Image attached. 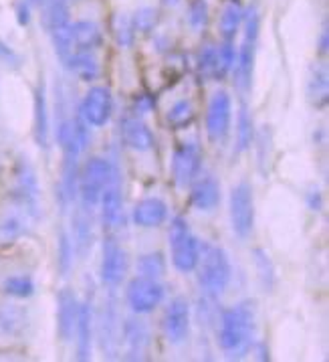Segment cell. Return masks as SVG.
<instances>
[{"label":"cell","instance_id":"cell-1","mask_svg":"<svg viewBox=\"0 0 329 362\" xmlns=\"http://www.w3.org/2000/svg\"><path fill=\"white\" fill-rule=\"evenodd\" d=\"M257 314L253 302H241L222 310L218 318V346L230 361L244 358L255 342Z\"/></svg>","mask_w":329,"mask_h":362},{"label":"cell","instance_id":"cell-2","mask_svg":"<svg viewBox=\"0 0 329 362\" xmlns=\"http://www.w3.org/2000/svg\"><path fill=\"white\" fill-rule=\"evenodd\" d=\"M198 286L208 298H220L232 279L229 253L220 245H204L198 259Z\"/></svg>","mask_w":329,"mask_h":362},{"label":"cell","instance_id":"cell-3","mask_svg":"<svg viewBox=\"0 0 329 362\" xmlns=\"http://www.w3.org/2000/svg\"><path fill=\"white\" fill-rule=\"evenodd\" d=\"M114 160L93 156L79 168V182H77V197L79 203L87 211H93L100 204L101 192L105 190L112 174H114Z\"/></svg>","mask_w":329,"mask_h":362},{"label":"cell","instance_id":"cell-4","mask_svg":"<svg viewBox=\"0 0 329 362\" xmlns=\"http://www.w3.org/2000/svg\"><path fill=\"white\" fill-rule=\"evenodd\" d=\"M170 255H172V265L180 274H190L196 269L198 259H201V243L196 235L190 231L186 218L174 217L170 223Z\"/></svg>","mask_w":329,"mask_h":362},{"label":"cell","instance_id":"cell-5","mask_svg":"<svg viewBox=\"0 0 329 362\" xmlns=\"http://www.w3.org/2000/svg\"><path fill=\"white\" fill-rule=\"evenodd\" d=\"M229 217L232 233L239 239H249L255 229V197L253 187L246 180H241L230 190Z\"/></svg>","mask_w":329,"mask_h":362},{"label":"cell","instance_id":"cell-6","mask_svg":"<svg viewBox=\"0 0 329 362\" xmlns=\"http://www.w3.org/2000/svg\"><path fill=\"white\" fill-rule=\"evenodd\" d=\"M97 340H100L101 352L105 358L109 361L117 358L119 348H121V318H119L114 290H109V296L105 298L100 316H97Z\"/></svg>","mask_w":329,"mask_h":362},{"label":"cell","instance_id":"cell-7","mask_svg":"<svg viewBox=\"0 0 329 362\" xmlns=\"http://www.w3.org/2000/svg\"><path fill=\"white\" fill-rule=\"evenodd\" d=\"M164 298H166L164 284L160 279H152V277H133L126 290V302H128L129 310L138 316L152 314L157 305L164 302Z\"/></svg>","mask_w":329,"mask_h":362},{"label":"cell","instance_id":"cell-8","mask_svg":"<svg viewBox=\"0 0 329 362\" xmlns=\"http://www.w3.org/2000/svg\"><path fill=\"white\" fill-rule=\"evenodd\" d=\"M232 126V98L227 89H218L210 95L206 107V136L213 144H225Z\"/></svg>","mask_w":329,"mask_h":362},{"label":"cell","instance_id":"cell-9","mask_svg":"<svg viewBox=\"0 0 329 362\" xmlns=\"http://www.w3.org/2000/svg\"><path fill=\"white\" fill-rule=\"evenodd\" d=\"M79 114L89 124V128H103L114 114V95L105 86H93L87 89L79 103Z\"/></svg>","mask_w":329,"mask_h":362},{"label":"cell","instance_id":"cell-10","mask_svg":"<svg viewBox=\"0 0 329 362\" xmlns=\"http://www.w3.org/2000/svg\"><path fill=\"white\" fill-rule=\"evenodd\" d=\"M129 261L128 251L119 245L115 239H105L101 245V261H100V277L105 288L114 290L117 288L124 277L128 274Z\"/></svg>","mask_w":329,"mask_h":362},{"label":"cell","instance_id":"cell-11","mask_svg":"<svg viewBox=\"0 0 329 362\" xmlns=\"http://www.w3.org/2000/svg\"><path fill=\"white\" fill-rule=\"evenodd\" d=\"M202 154L201 146L196 142H182L180 146H176L172 154V178L178 189H186L190 187L201 173Z\"/></svg>","mask_w":329,"mask_h":362},{"label":"cell","instance_id":"cell-12","mask_svg":"<svg viewBox=\"0 0 329 362\" xmlns=\"http://www.w3.org/2000/svg\"><path fill=\"white\" fill-rule=\"evenodd\" d=\"M97 206L101 211V223L107 231H114L124 223V182H121V173L117 164L114 166V174L107 187L101 192Z\"/></svg>","mask_w":329,"mask_h":362},{"label":"cell","instance_id":"cell-13","mask_svg":"<svg viewBox=\"0 0 329 362\" xmlns=\"http://www.w3.org/2000/svg\"><path fill=\"white\" fill-rule=\"evenodd\" d=\"M13 199H15V203L23 204L25 209H29L35 217L41 218V189H39V178H37V173L30 166L29 160L20 158V162L16 164V182Z\"/></svg>","mask_w":329,"mask_h":362},{"label":"cell","instance_id":"cell-14","mask_svg":"<svg viewBox=\"0 0 329 362\" xmlns=\"http://www.w3.org/2000/svg\"><path fill=\"white\" fill-rule=\"evenodd\" d=\"M162 330L172 346H180L186 342L190 334V304L186 298L178 296L168 304L162 320Z\"/></svg>","mask_w":329,"mask_h":362},{"label":"cell","instance_id":"cell-15","mask_svg":"<svg viewBox=\"0 0 329 362\" xmlns=\"http://www.w3.org/2000/svg\"><path fill=\"white\" fill-rule=\"evenodd\" d=\"M121 344L124 354L128 361H145L150 344H152V334L148 324L140 318H126L121 322Z\"/></svg>","mask_w":329,"mask_h":362},{"label":"cell","instance_id":"cell-16","mask_svg":"<svg viewBox=\"0 0 329 362\" xmlns=\"http://www.w3.org/2000/svg\"><path fill=\"white\" fill-rule=\"evenodd\" d=\"M37 221L39 218L35 217L29 209L13 203V206L0 217V245H11L18 239H23L25 235H29Z\"/></svg>","mask_w":329,"mask_h":362},{"label":"cell","instance_id":"cell-17","mask_svg":"<svg viewBox=\"0 0 329 362\" xmlns=\"http://www.w3.org/2000/svg\"><path fill=\"white\" fill-rule=\"evenodd\" d=\"M79 305H81V300L69 288H63L57 293V334L63 342H73L75 338Z\"/></svg>","mask_w":329,"mask_h":362},{"label":"cell","instance_id":"cell-18","mask_svg":"<svg viewBox=\"0 0 329 362\" xmlns=\"http://www.w3.org/2000/svg\"><path fill=\"white\" fill-rule=\"evenodd\" d=\"M121 142L133 152H150L156 146V138L140 116H126L119 122Z\"/></svg>","mask_w":329,"mask_h":362},{"label":"cell","instance_id":"cell-19","mask_svg":"<svg viewBox=\"0 0 329 362\" xmlns=\"http://www.w3.org/2000/svg\"><path fill=\"white\" fill-rule=\"evenodd\" d=\"M93 328H95V316H93V304L85 298L79 305V318L75 326V352L77 361H89L91 348H93Z\"/></svg>","mask_w":329,"mask_h":362},{"label":"cell","instance_id":"cell-20","mask_svg":"<svg viewBox=\"0 0 329 362\" xmlns=\"http://www.w3.org/2000/svg\"><path fill=\"white\" fill-rule=\"evenodd\" d=\"M166 218H168V204L157 197H145L142 201H138L131 211L133 225L142 229H156L160 225H164Z\"/></svg>","mask_w":329,"mask_h":362},{"label":"cell","instance_id":"cell-21","mask_svg":"<svg viewBox=\"0 0 329 362\" xmlns=\"http://www.w3.org/2000/svg\"><path fill=\"white\" fill-rule=\"evenodd\" d=\"M190 203L202 213H210L220 204V182L213 174H204L192 182Z\"/></svg>","mask_w":329,"mask_h":362},{"label":"cell","instance_id":"cell-22","mask_svg":"<svg viewBox=\"0 0 329 362\" xmlns=\"http://www.w3.org/2000/svg\"><path fill=\"white\" fill-rule=\"evenodd\" d=\"M35 142L39 148L49 150L51 142V117H49V102H47V87L41 81L35 89V124H32Z\"/></svg>","mask_w":329,"mask_h":362},{"label":"cell","instance_id":"cell-23","mask_svg":"<svg viewBox=\"0 0 329 362\" xmlns=\"http://www.w3.org/2000/svg\"><path fill=\"white\" fill-rule=\"evenodd\" d=\"M63 67L71 75H75L77 79L87 81V83L100 79L101 75V63L93 51H73L67 61L63 63Z\"/></svg>","mask_w":329,"mask_h":362},{"label":"cell","instance_id":"cell-24","mask_svg":"<svg viewBox=\"0 0 329 362\" xmlns=\"http://www.w3.org/2000/svg\"><path fill=\"white\" fill-rule=\"evenodd\" d=\"M29 314L16 304H0V338L13 340L27 332Z\"/></svg>","mask_w":329,"mask_h":362},{"label":"cell","instance_id":"cell-25","mask_svg":"<svg viewBox=\"0 0 329 362\" xmlns=\"http://www.w3.org/2000/svg\"><path fill=\"white\" fill-rule=\"evenodd\" d=\"M255 45L253 41H243L241 49L237 51V63L232 67L234 86L241 93H249L253 87V69H255Z\"/></svg>","mask_w":329,"mask_h":362},{"label":"cell","instance_id":"cell-26","mask_svg":"<svg viewBox=\"0 0 329 362\" xmlns=\"http://www.w3.org/2000/svg\"><path fill=\"white\" fill-rule=\"evenodd\" d=\"M91 211L79 209V213L73 218V229L69 231L71 235L73 247H75V255H79V259H85L91 243H93V227H91Z\"/></svg>","mask_w":329,"mask_h":362},{"label":"cell","instance_id":"cell-27","mask_svg":"<svg viewBox=\"0 0 329 362\" xmlns=\"http://www.w3.org/2000/svg\"><path fill=\"white\" fill-rule=\"evenodd\" d=\"M307 100L309 103L323 110L329 102V81H328V67L325 63H315L307 77Z\"/></svg>","mask_w":329,"mask_h":362},{"label":"cell","instance_id":"cell-28","mask_svg":"<svg viewBox=\"0 0 329 362\" xmlns=\"http://www.w3.org/2000/svg\"><path fill=\"white\" fill-rule=\"evenodd\" d=\"M71 39L75 51H95L103 43V33L93 21H77L71 25Z\"/></svg>","mask_w":329,"mask_h":362},{"label":"cell","instance_id":"cell-29","mask_svg":"<svg viewBox=\"0 0 329 362\" xmlns=\"http://www.w3.org/2000/svg\"><path fill=\"white\" fill-rule=\"evenodd\" d=\"M255 140V122L246 105H241L237 116V136H234V154H243L253 148Z\"/></svg>","mask_w":329,"mask_h":362},{"label":"cell","instance_id":"cell-30","mask_svg":"<svg viewBox=\"0 0 329 362\" xmlns=\"http://www.w3.org/2000/svg\"><path fill=\"white\" fill-rule=\"evenodd\" d=\"M244 18V11L243 6L239 2H229L222 13H220V21H218V27H220V35L225 41H232L237 37V33L241 29Z\"/></svg>","mask_w":329,"mask_h":362},{"label":"cell","instance_id":"cell-31","mask_svg":"<svg viewBox=\"0 0 329 362\" xmlns=\"http://www.w3.org/2000/svg\"><path fill=\"white\" fill-rule=\"evenodd\" d=\"M196 116V110H194V103L190 100H178L174 102L168 112H166V124L172 128V130H184L188 128Z\"/></svg>","mask_w":329,"mask_h":362},{"label":"cell","instance_id":"cell-32","mask_svg":"<svg viewBox=\"0 0 329 362\" xmlns=\"http://www.w3.org/2000/svg\"><path fill=\"white\" fill-rule=\"evenodd\" d=\"M43 6V25L49 33L69 23V0H47Z\"/></svg>","mask_w":329,"mask_h":362},{"label":"cell","instance_id":"cell-33","mask_svg":"<svg viewBox=\"0 0 329 362\" xmlns=\"http://www.w3.org/2000/svg\"><path fill=\"white\" fill-rule=\"evenodd\" d=\"M253 261H255V269H257L258 281H261L263 290L273 291L275 284H277V274H275V265H273L271 257L267 255L265 249H255Z\"/></svg>","mask_w":329,"mask_h":362},{"label":"cell","instance_id":"cell-34","mask_svg":"<svg viewBox=\"0 0 329 362\" xmlns=\"http://www.w3.org/2000/svg\"><path fill=\"white\" fill-rule=\"evenodd\" d=\"M73 261H75V247H73L71 235H69L67 229H61L57 237V265L61 276H69V272H71L73 267Z\"/></svg>","mask_w":329,"mask_h":362},{"label":"cell","instance_id":"cell-35","mask_svg":"<svg viewBox=\"0 0 329 362\" xmlns=\"http://www.w3.org/2000/svg\"><path fill=\"white\" fill-rule=\"evenodd\" d=\"M138 276L152 277V279H160L166 274V259L162 253H143L142 257L136 263Z\"/></svg>","mask_w":329,"mask_h":362},{"label":"cell","instance_id":"cell-36","mask_svg":"<svg viewBox=\"0 0 329 362\" xmlns=\"http://www.w3.org/2000/svg\"><path fill=\"white\" fill-rule=\"evenodd\" d=\"M237 63V47L232 41H225L216 47V79H225Z\"/></svg>","mask_w":329,"mask_h":362},{"label":"cell","instance_id":"cell-37","mask_svg":"<svg viewBox=\"0 0 329 362\" xmlns=\"http://www.w3.org/2000/svg\"><path fill=\"white\" fill-rule=\"evenodd\" d=\"M253 146L257 148V160H258V168L263 173L265 166L271 162V150H273V140H271V126H263L261 130L255 132V140H253Z\"/></svg>","mask_w":329,"mask_h":362},{"label":"cell","instance_id":"cell-38","mask_svg":"<svg viewBox=\"0 0 329 362\" xmlns=\"http://www.w3.org/2000/svg\"><path fill=\"white\" fill-rule=\"evenodd\" d=\"M4 293H8V296H13V298H30L32 293H35V281L30 279L29 276H13L8 277L6 281H4Z\"/></svg>","mask_w":329,"mask_h":362},{"label":"cell","instance_id":"cell-39","mask_svg":"<svg viewBox=\"0 0 329 362\" xmlns=\"http://www.w3.org/2000/svg\"><path fill=\"white\" fill-rule=\"evenodd\" d=\"M198 75L204 81L216 79V47L215 45H204L198 53Z\"/></svg>","mask_w":329,"mask_h":362},{"label":"cell","instance_id":"cell-40","mask_svg":"<svg viewBox=\"0 0 329 362\" xmlns=\"http://www.w3.org/2000/svg\"><path fill=\"white\" fill-rule=\"evenodd\" d=\"M133 25H131V18L128 15H117L114 21V35L117 45L121 49H128L133 43Z\"/></svg>","mask_w":329,"mask_h":362},{"label":"cell","instance_id":"cell-41","mask_svg":"<svg viewBox=\"0 0 329 362\" xmlns=\"http://www.w3.org/2000/svg\"><path fill=\"white\" fill-rule=\"evenodd\" d=\"M157 23V15L154 8L145 6V8H140L136 15L131 16V25H133V30H140V33H152Z\"/></svg>","mask_w":329,"mask_h":362},{"label":"cell","instance_id":"cell-42","mask_svg":"<svg viewBox=\"0 0 329 362\" xmlns=\"http://www.w3.org/2000/svg\"><path fill=\"white\" fill-rule=\"evenodd\" d=\"M206 21H208V6L204 0H196L192 2L190 6V15H188V23L190 27L196 30H201L202 27H206Z\"/></svg>","mask_w":329,"mask_h":362},{"label":"cell","instance_id":"cell-43","mask_svg":"<svg viewBox=\"0 0 329 362\" xmlns=\"http://www.w3.org/2000/svg\"><path fill=\"white\" fill-rule=\"evenodd\" d=\"M0 63L11 67V69H18L20 67V57L15 49H11L8 45H4L0 41Z\"/></svg>","mask_w":329,"mask_h":362},{"label":"cell","instance_id":"cell-44","mask_svg":"<svg viewBox=\"0 0 329 362\" xmlns=\"http://www.w3.org/2000/svg\"><path fill=\"white\" fill-rule=\"evenodd\" d=\"M305 203L307 206L313 211V213H319L321 211V206H323V194H321V189L319 187H309L307 192H305Z\"/></svg>","mask_w":329,"mask_h":362},{"label":"cell","instance_id":"cell-45","mask_svg":"<svg viewBox=\"0 0 329 362\" xmlns=\"http://www.w3.org/2000/svg\"><path fill=\"white\" fill-rule=\"evenodd\" d=\"M152 107H154V100L150 98V95H138L136 98V102H133V112H136V116H143V114H150L152 112Z\"/></svg>","mask_w":329,"mask_h":362},{"label":"cell","instance_id":"cell-46","mask_svg":"<svg viewBox=\"0 0 329 362\" xmlns=\"http://www.w3.org/2000/svg\"><path fill=\"white\" fill-rule=\"evenodd\" d=\"M16 18H18V23H20L23 27L30 23V6L27 0H20V2H18V8H16Z\"/></svg>","mask_w":329,"mask_h":362},{"label":"cell","instance_id":"cell-47","mask_svg":"<svg viewBox=\"0 0 329 362\" xmlns=\"http://www.w3.org/2000/svg\"><path fill=\"white\" fill-rule=\"evenodd\" d=\"M329 35H328V27L321 29V35H319V41H317V53L319 55H328V47H329Z\"/></svg>","mask_w":329,"mask_h":362},{"label":"cell","instance_id":"cell-48","mask_svg":"<svg viewBox=\"0 0 329 362\" xmlns=\"http://www.w3.org/2000/svg\"><path fill=\"white\" fill-rule=\"evenodd\" d=\"M30 2H32V4H39V6H43L47 0H30Z\"/></svg>","mask_w":329,"mask_h":362},{"label":"cell","instance_id":"cell-49","mask_svg":"<svg viewBox=\"0 0 329 362\" xmlns=\"http://www.w3.org/2000/svg\"><path fill=\"white\" fill-rule=\"evenodd\" d=\"M164 2H166V4H170V6H174V4H176L178 0H164Z\"/></svg>","mask_w":329,"mask_h":362}]
</instances>
